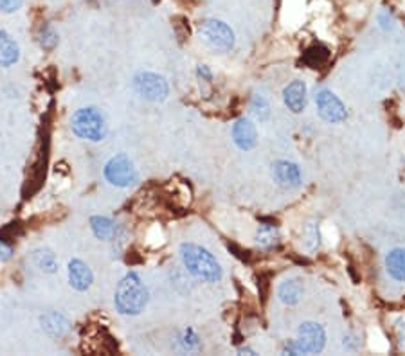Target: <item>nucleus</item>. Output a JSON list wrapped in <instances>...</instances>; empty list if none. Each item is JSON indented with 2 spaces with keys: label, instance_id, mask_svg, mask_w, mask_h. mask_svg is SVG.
<instances>
[{
  "label": "nucleus",
  "instance_id": "nucleus-22",
  "mask_svg": "<svg viewBox=\"0 0 405 356\" xmlns=\"http://www.w3.org/2000/svg\"><path fill=\"white\" fill-rule=\"evenodd\" d=\"M24 4V0H0V11L2 13H13Z\"/></svg>",
  "mask_w": 405,
  "mask_h": 356
},
{
  "label": "nucleus",
  "instance_id": "nucleus-2",
  "mask_svg": "<svg viewBox=\"0 0 405 356\" xmlns=\"http://www.w3.org/2000/svg\"><path fill=\"white\" fill-rule=\"evenodd\" d=\"M150 300V292L143 279L135 272H130L121 279L115 290V308L121 315H139L144 311Z\"/></svg>",
  "mask_w": 405,
  "mask_h": 356
},
{
  "label": "nucleus",
  "instance_id": "nucleus-7",
  "mask_svg": "<svg viewBox=\"0 0 405 356\" xmlns=\"http://www.w3.org/2000/svg\"><path fill=\"white\" fill-rule=\"evenodd\" d=\"M296 344L299 346L303 355L321 353L326 344V333H324L323 326L317 322H303L297 329Z\"/></svg>",
  "mask_w": 405,
  "mask_h": 356
},
{
  "label": "nucleus",
  "instance_id": "nucleus-9",
  "mask_svg": "<svg viewBox=\"0 0 405 356\" xmlns=\"http://www.w3.org/2000/svg\"><path fill=\"white\" fill-rule=\"evenodd\" d=\"M272 176L283 189H297L303 182L301 169L297 164L290 161H277L272 164Z\"/></svg>",
  "mask_w": 405,
  "mask_h": 356
},
{
  "label": "nucleus",
  "instance_id": "nucleus-21",
  "mask_svg": "<svg viewBox=\"0 0 405 356\" xmlns=\"http://www.w3.org/2000/svg\"><path fill=\"white\" fill-rule=\"evenodd\" d=\"M38 43H40V47H42L43 51H53V49L58 45L56 31H54L53 27H49V25H45V27L40 29Z\"/></svg>",
  "mask_w": 405,
  "mask_h": 356
},
{
  "label": "nucleus",
  "instance_id": "nucleus-14",
  "mask_svg": "<svg viewBox=\"0 0 405 356\" xmlns=\"http://www.w3.org/2000/svg\"><path fill=\"white\" fill-rule=\"evenodd\" d=\"M19 43L11 38L5 31H0V67H11L19 62Z\"/></svg>",
  "mask_w": 405,
  "mask_h": 356
},
{
  "label": "nucleus",
  "instance_id": "nucleus-20",
  "mask_svg": "<svg viewBox=\"0 0 405 356\" xmlns=\"http://www.w3.org/2000/svg\"><path fill=\"white\" fill-rule=\"evenodd\" d=\"M251 112H253V115L257 121L265 123L270 117V105H268V101L263 95L254 94L253 99H251Z\"/></svg>",
  "mask_w": 405,
  "mask_h": 356
},
{
  "label": "nucleus",
  "instance_id": "nucleus-3",
  "mask_svg": "<svg viewBox=\"0 0 405 356\" xmlns=\"http://www.w3.org/2000/svg\"><path fill=\"white\" fill-rule=\"evenodd\" d=\"M71 128L78 137L91 143H100L106 137V121L94 106L76 110L71 119Z\"/></svg>",
  "mask_w": 405,
  "mask_h": 356
},
{
  "label": "nucleus",
  "instance_id": "nucleus-10",
  "mask_svg": "<svg viewBox=\"0 0 405 356\" xmlns=\"http://www.w3.org/2000/svg\"><path fill=\"white\" fill-rule=\"evenodd\" d=\"M233 141L240 150H243V152L253 150L257 144L256 124H254L248 117L238 119V121L233 124Z\"/></svg>",
  "mask_w": 405,
  "mask_h": 356
},
{
  "label": "nucleus",
  "instance_id": "nucleus-13",
  "mask_svg": "<svg viewBox=\"0 0 405 356\" xmlns=\"http://www.w3.org/2000/svg\"><path fill=\"white\" fill-rule=\"evenodd\" d=\"M386 270L389 277L405 283V248H393L386 256Z\"/></svg>",
  "mask_w": 405,
  "mask_h": 356
},
{
  "label": "nucleus",
  "instance_id": "nucleus-11",
  "mask_svg": "<svg viewBox=\"0 0 405 356\" xmlns=\"http://www.w3.org/2000/svg\"><path fill=\"white\" fill-rule=\"evenodd\" d=\"M69 283L78 292L89 290L92 283H94V276H92V270L89 268V265L81 261V259H72L69 263Z\"/></svg>",
  "mask_w": 405,
  "mask_h": 356
},
{
  "label": "nucleus",
  "instance_id": "nucleus-15",
  "mask_svg": "<svg viewBox=\"0 0 405 356\" xmlns=\"http://www.w3.org/2000/svg\"><path fill=\"white\" fill-rule=\"evenodd\" d=\"M42 328L45 329L49 337L60 338L69 329V320L60 313H47L42 317Z\"/></svg>",
  "mask_w": 405,
  "mask_h": 356
},
{
  "label": "nucleus",
  "instance_id": "nucleus-8",
  "mask_svg": "<svg viewBox=\"0 0 405 356\" xmlns=\"http://www.w3.org/2000/svg\"><path fill=\"white\" fill-rule=\"evenodd\" d=\"M315 106H317V112H319V115L326 123H343L346 115H348L343 101L329 91H321L315 94Z\"/></svg>",
  "mask_w": 405,
  "mask_h": 356
},
{
  "label": "nucleus",
  "instance_id": "nucleus-16",
  "mask_svg": "<svg viewBox=\"0 0 405 356\" xmlns=\"http://www.w3.org/2000/svg\"><path fill=\"white\" fill-rule=\"evenodd\" d=\"M91 228L94 236L97 239H103V241L112 239L115 234V224L110 218H106V216H92Z\"/></svg>",
  "mask_w": 405,
  "mask_h": 356
},
{
  "label": "nucleus",
  "instance_id": "nucleus-12",
  "mask_svg": "<svg viewBox=\"0 0 405 356\" xmlns=\"http://www.w3.org/2000/svg\"><path fill=\"white\" fill-rule=\"evenodd\" d=\"M306 95H308V88H306L305 81H292L290 85L283 91V99L285 105L288 106L290 112L294 114H301L306 108Z\"/></svg>",
  "mask_w": 405,
  "mask_h": 356
},
{
  "label": "nucleus",
  "instance_id": "nucleus-19",
  "mask_svg": "<svg viewBox=\"0 0 405 356\" xmlns=\"http://www.w3.org/2000/svg\"><path fill=\"white\" fill-rule=\"evenodd\" d=\"M257 245L262 248H272L279 243V230L274 225H262L257 228Z\"/></svg>",
  "mask_w": 405,
  "mask_h": 356
},
{
  "label": "nucleus",
  "instance_id": "nucleus-1",
  "mask_svg": "<svg viewBox=\"0 0 405 356\" xmlns=\"http://www.w3.org/2000/svg\"><path fill=\"white\" fill-rule=\"evenodd\" d=\"M181 259L191 276H195L196 279L204 281V283H216L224 276V270H222L220 263L216 261V257L200 245L182 243Z\"/></svg>",
  "mask_w": 405,
  "mask_h": 356
},
{
  "label": "nucleus",
  "instance_id": "nucleus-17",
  "mask_svg": "<svg viewBox=\"0 0 405 356\" xmlns=\"http://www.w3.org/2000/svg\"><path fill=\"white\" fill-rule=\"evenodd\" d=\"M279 299L285 304H296L299 302V299L303 297V286H301L299 281L296 279H286L285 283H281L279 290H277Z\"/></svg>",
  "mask_w": 405,
  "mask_h": 356
},
{
  "label": "nucleus",
  "instance_id": "nucleus-24",
  "mask_svg": "<svg viewBox=\"0 0 405 356\" xmlns=\"http://www.w3.org/2000/svg\"><path fill=\"white\" fill-rule=\"evenodd\" d=\"M198 76L205 81H213V74H211V71L205 65L198 67Z\"/></svg>",
  "mask_w": 405,
  "mask_h": 356
},
{
  "label": "nucleus",
  "instance_id": "nucleus-5",
  "mask_svg": "<svg viewBox=\"0 0 405 356\" xmlns=\"http://www.w3.org/2000/svg\"><path fill=\"white\" fill-rule=\"evenodd\" d=\"M105 178L115 187H130L139 180V173L128 155L119 153L106 162Z\"/></svg>",
  "mask_w": 405,
  "mask_h": 356
},
{
  "label": "nucleus",
  "instance_id": "nucleus-6",
  "mask_svg": "<svg viewBox=\"0 0 405 356\" xmlns=\"http://www.w3.org/2000/svg\"><path fill=\"white\" fill-rule=\"evenodd\" d=\"M134 88L143 99L152 103H161L170 95V85L155 72H139L134 78Z\"/></svg>",
  "mask_w": 405,
  "mask_h": 356
},
{
  "label": "nucleus",
  "instance_id": "nucleus-4",
  "mask_svg": "<svg viewBox=\"0 0 405 356\" xmlns=\"http://www.w3.org/2000/svg\"><path fill=\"white\" fill-rule=\"evenodd\" d=\"M198 33L202 40L209 45L216 53H229L234 47V33L229 25L222 22V20H204L198 25Z\"/></svg>",
  "mask_w": 405,
  "mask_h": 356
},
{
  "label": "nucleus",
  "instance_id": "nucleus-18",
  "mask_svg": "<svg viewBox=\"0 0 405 356\" xmlns=\"http://www.w3.org/2000/svg\"><path fill=\"white\" fill-rule=\"evenodd\" d=\"M33 259L40 270L47 272V274H53V272H56V268H58L56 256H54L53 252L49 250V248H38V250H34Z\"/></svg>",
  "mask_w": 405,
  "mask_h": 356
},
{
  "label": "nucleus",
  "instance_id": "nucleus-23",
  "mask_svg": "<svg viewBox=\"0 0 405 356\" xmlns=\"http://www.w3.org/2000/svg\"><path fill=\"white\" fill-rule=\"evenodd\" d=\"M11 256H13V247H11L10 243L0 239V261H8Z\"/></svg>",
  "mask_w": 405,
  "mask_h": 356
}]
</instances>
